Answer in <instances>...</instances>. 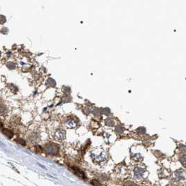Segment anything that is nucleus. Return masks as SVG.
Here are the masks:
<instances>
[{"mask_svg": "<svg viewBox=\"0 0 186 186\" xmlns=\"http://www.w3.org/2000/svg\"><path fill=\"white\" fill-rule=\"evenodd\" d=\"M4 134L6 136H7L9 138H11L13 136V132H11V130H8V129H5L3 131Z\"/></svg>", "mask_w": 186, "mask_h": 186, "instance_id": "2", "label": "nucleus"}, {"mask_svg": "<svg viewBox=\"0 0 186 186\" xmlns=\"http://www.w3.org/2000/svg\"><path fill=\"white\" fill-rule=\"evenodd\" d=\"M72 169H73L74 174H75L76 175H77L78 176H79V177L82 178V179H85V174H84L81 170H80L79 169H78V168H76V167H73L72 168Z\"/></svg>", "mask_w": 186, "mask_h": 186, "instance_id": "1", "label": "nucleus"}, {"mask_svg": "<svg viewBox=\"0 0 186 186\" xmlns=\"http://www.w3.org/2000/svg\"><path fill=\"white\" fill-rule=\"evenodd\" d=\"M125 186H136V185H134V184L132 183H127L125 184Z\"/></svg>", "mask_w": 186, "mask_h": 186, "instance_id": "4", "label": "nucleus"}, {"mask_svg": "<svg viewBox=\"0 0 186 186\" xmlns=\"http://www.w3.org/2000/svg\"><path fill=\"white\" fill-rule=\"evenodd\" d=\"M91 183L95 186H101V184L99 183V182H98L97 180H93V181H91Z\"/></svg>", "mask_w": 186, "mask_h": 186, "instance_id": "3", "label": "nucleus"}, {"mask_svg": "<svg viewBox=\"0 0 186 186\" xmlns=\"http://www.w3.org/2000/svg\"><path fill=\"white\" fill-rule=\"evenodd\" d=\"M0 55H1V53H0Z\"/></svg>", "mask_w": 186, "mask_h": 186, "instance_id": "5", "label": "nucleus"}]
</instances>
